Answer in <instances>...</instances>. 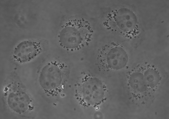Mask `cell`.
I'll list each match as a JSON object with an SVG mask.
<instances>
[{
  "mask_svg": "<svg viewBox=\"0 0 169 119\" xmlns=\"http://www.w3.org/2000/svg\"><path fill=\"white\" fill-rule=\"evenodd\" d=\"M42 43L34 40H26L17 44L14 48L12 54L14 60L19 63L31 61L42 51Z\"/></svg>",
  "mask_w": 169,
  "mask_h": 119,
  "instance_id": "obj_6",
  "label": "cell"
},
{
  "mask_svg": "<svg viewBox=\"0 0 169 119\" xmlns=\"http://www.w3.org/2000/svg\"><path fill=\"white\" fill-rule=\"evenodd\" d=\"M78 91L81 96H99L103 98L104 94V85L98 78L91 76L83 78L78 85Z\"/></svg>",
  "mask_w": 169,
  "mask_h": 119,
  "instance_id": "obj_7",
  "label": "cell"
},
{
  "mask_svg": "<svg viewBox=\"0 0 169 119\" xmlns=\"http://www.w3.org/2000/svg\"><path fill=\"white\" fill-rule=\"evenodd\" d=\"M129 82L131 87L137 92L145 91L148 87L143 74L139 71H135L131 73L129 78Z\"/></svg>",
  "mask_w": 169,
  "mask_h": 119,
  "instance_id": "obj_8",
  "label": "cell"
},
{
  "mask_svg": "<svg viewBox=\"0 0 169 119\" xmlns=\"http://www.w3.org/2000/svg\"><path fill=\"white\" fill-rule=\"evenodd\" d=\"M138 23L137 17L134 12L125 7L111 10L104 22L105 26L110 30L130 36H133L137 32Z\"/></svg>",
  "mask_w": 169,
  "mask_h": 119,
  "instance_id": "obj_3",
  "label": "cell"
},
{
  "mask_svg": "<svg viewBox=\"0 0 169 119\" xmlns=\"http://www.w3.org/2000/svg\"><path fill=\"white\" fill-rule=\"evenodd\" d=\"M93 31L89 22L82 18L68 20L61 28L58 34L60 45L71 51L78 50L91 41Z\"/></svg>",
  "mask_w": 169,
  "mask_h": 119,
  "instance_id": "obj_1",
  "label": "cell"
},
{
  "mask_svg": "<svg viewBox=\"0 0 169 119\" xmlns=\"http://www.w3.org/2000/svg\"><path fill=\"white\" fill-rule=\"evenodd\" d=\"M99 56L101 63L114 70L123 68L128 61V56L125 50L121 46L115 44H112L103 48Z\"/></svg>",
  "mask_w": 169,
  "mask_h": 119,
  "instance_id": "obj_5",
  "label": "cell"
},
{
  "mask_svg": "<svg viewBox=\"0 0 169 119\" xmlns=\"http://www.w3.org/2000/svg\"><path fill=\"white\" fill-rule=\"evenodd\" d=\"M143 74L148 86L152 87H155L160 80V76L155 69L152 68L147 69Z\"/></svg>",
  "mask_w": 169,
  "mask_h": 119,
  "instance_id": "obj_9",
  "label": "cell"
},
{
  "mask_svg": "<svg viewBox=\"0 0 169 119\" xmlns=\"http://www.w3.org/2000/svg\"><path fill=\"white\" fill-rule=\"evenodd\" d=\"M66 74L63 64L56 61L49 62L39 72L38 81L40 87L46 94L54 96L62 89Z\"/></svg>",
  "mask_w": 169,
  "mask_h": 119,
  "instance_id": "obj_2",
  "label": "cell"
},
{
  "mask_svg": "<svg viewBox=\"0 0 169 119\" xmlns=\"http://www.w3.org/2000/svg\"><path fill=\"white\" fill-rule=\"evenodd\" d=\"M4 95L9 108L14 112L23 114L33 109L32 100L20 83L12 81L5 87Z\"/></svg>",
  "mask_w": 169,
  "mask_h": 119,
  "instance_id": "obj_4",
  "label": "cell"
}]
</instances>
